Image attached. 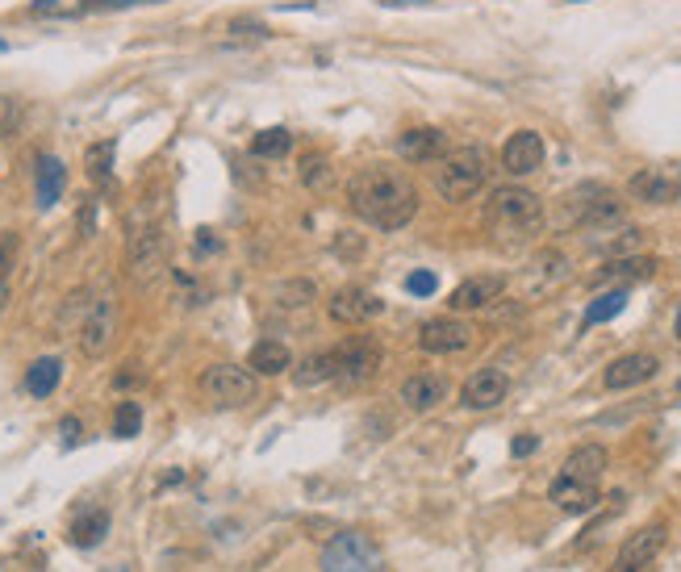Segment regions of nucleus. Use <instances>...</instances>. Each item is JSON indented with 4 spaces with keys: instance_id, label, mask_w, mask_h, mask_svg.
Segmentation results:
<instances>
[{
    "instance_id": "1",
    "label": "nucleus",
    "mask_w": 681,
    "mask_h": 572,
    "mask_svg": "<svg viewBox=\"0 0 681 572\" xmlns=\"http://www.w3.org/2000/svg\"><path fill=\"white\" fill-rule=\"evenodd\" d=\"M347 205L356 209L377 230H402L418 213V188L410 184L406 172L385 168V163H368L347 180Z\"/></svg>"
},
{
    "instance_id": "2",
    "label": "nucleus",
    "mask_w": 681,
    "mask_h": 572,
    "mask_svg": "<svg viewBox=\"0 0 681 572\" xmlns=\"http://www.w3.org/2000/svg\"><path fill=\"white\" fill-rule=\"evenodd\" d=\"M539 230H544V201L531 188H519V184L493 188L485 201V234L493 247L523 251L535 243Z\"/></svg>"
},
{
    "instance_id": "3",
    "label": "nucleus",
    "mask_w": 681,
    "mask_h": 572,
    "mask_svg": "<svg viewBox=\"0 0 681 572\" xmlns=\"http://www.w3.org/2000/svg\"><path fill=\"white\" fill-rule=\"evenodd\" d=\"M485 176H489V155L481 147H448V155L435 163V188L452 205L477 197L485 188Z\"/></svg>"
},
{
    "instance_id": "4",
    "label": "nucleus",
    "mask_w": 681,
    "mask_h": 572,
    "mask_svg": "<svg viewBox=\"0 0 681 572\" xmlns=\"http://www.w3.org/2000/svg\"><path fill=\"white\" fill-rule=\"evenodd\" d=\"M322 572H385V556L372 535L339 531L322 547Z\"/></svg>"
},
{
    "instance_id": "5",
    "label": "nucleus",
    "mask_w": 681,
    "mask_h": 572,
    "mask_svg": "<svg viewBox=\"0 0 681 572\" xmlns=\"http://www.w3.org/2000/svg\"><path fill=\"white\" fill-rule=\"evenodd\" d=\"M201 393L222 405V410H239V405L255 401L260 385H255V372L251 368H239V364H214L201 372Z\"/></svg>"
},
{
    "instance_id": "6",
    "label": "nucleus",
    "mask_w": 681,
    "mask_h": 572,
    "mask_svg": "<svg viewBox=\"0 0 681 572\" xmlns=\"http://www.w3.org/2000/svg\"><path fill=\"white\" fill-rule=\"evenodd\" d=\"M335 355H339V380L347 389L368 385L385 364V347L377 335H351L343 347H335Z\"/></svg>"
},
{
    "instance_id": "7",
    "label": "nucleus",
    "mask_w": 681,
    "mask_h": 572,
    "mask_svg": "<svg viewBox=\"0 0 681 572\" xmlns=\"http://www.w3.org/2000/svg\"><path fill=\"white\" fill-rule=\"evenodd\" d=\"M126 264H130L134 284H151L163 268H168V243H163V230H159V226H138V230L130 234Z\"/></svg>"
},
{
    "instance_id": "8",
    "label": "nucleus",
    "mask_w": 681,
    "mask_h": 572,
    "mask_svg": "<svg viewBox=\"0 0 681 572\" xmlns=\"http://www.w3.org/2000/svg\"><path fill=\"white\" fill-rule=\"evenodd\" d=\"M113 330H117V301L113 297H97L88 305L84 322L76 326V339H80V351L88 360H101L113 343Z\"/></svg>"
},
{
    "instance_id": "9",
    "label": "nucleus",
    "mask_w": 681,
    "mask_h": 572,
    "mask_svg": "<svg viewBox=\"0 0 681 572\" xmlns=\"http://www.w3.org/2000/svg\"><path fill=\"white\" fill-rule=\"evenodd\" d=\"M665 543H669V527H665V522H652V527L636 531L619 547V556H615V564H610V572H652L656 556L665 552Z\"/></svg>"
},
{
    "instance_id": "10",
    "label": "nucleus",
    "mask_w": 681,
    "mask_h": 572,
    "mask_svg": "<svg viewBox=\"0 0 681 572\" xmlns=\"http://www.w3.org/2000/svg\"><path fill=\"white\" fill-rule=\"evenodd\" d=\"M627 193L644 205H673L681 201V168H644L627 180Z\"/></svg>"
},
{
    "instance_id": "11",
    "label": "nucleus",
    "mask_w": 681,
    "mask_h": 572,
    "mask_svg": "<svg viewBox=\"0 0 681 572\" xmlns=\"http://www.w3.org/2000/svg\"><path fill=\"white\" fill-rule=\"evenodd\" d=\"M326 314H331L339 326H360V322H372V318H381L385 314V301L377 297V293H368V289H339L331 301H326Z\"/></svg>"
},
{
    "instance_id": "12",
    "label": "nucleus",
    "mask_w": 681,
    "mask_h": 572,
    "mask_svg": "<svg viewBox=\"0 0 681 572\" xmlns=\"http://www.w3.org/2000/svg\"><path fill=\"white\" fill-rule=\"evenodd\" d=\"M468 343H473V326L460 322V318H431L418 330V347L427 355H456Z\"/></svg>"
},
{
    "instance_id": "13",
    "label": "nucleus",
    "mask_w": 681,
    "mask_h": 572,
    "mask_svg": "<svg viewBox=\"0 0 681 572\" xmlns=\"http://www.w3.org/2000/svg\"><path fill=\"white\" fill-rule=\"evenodd\" d=\"M560 280H569V255L548 247L531 259V268H523V293L539 301V297H548Z\"/></svg>"
},
{
    "instance_id": "14",
    "label": "nucleus",
    "mask_w": 681,
    "mask_h": 572,
    "mask_svg": "<svg viewBox=\"0 0 681 572\" xmlns=\"http://www.w3.org/2000/svg\"><path fill=\"white\" fill-rule=\"evenodd\" d=\"M544 155H548L544 138H539L535 130H514L506 138V147H502V168L510 176H531V172L544 168Z\"/></svg>"
},
{
    "instance_id": "15",
    "label": "nucleus",
    "mask_w": 681,
    "mask_h": 572,
    "mask_svg": "<svg viewBox=\"0 0 681 572\" xmlns=\"http://www.w3.org/2000/svg\"><path fill=\"white\" fill-rule=\"evenodd\" d=\"M506 293V276H498V272H481V276H468L464 284H456V293H452V309L456 314H473V309H485V305H493Z\"/></svg>"
},
{
    "instance_id": "16",
    "label": "nucleus",
    "mask_w": 681,
    "mask_h": 572,
    "mask_svg": "<svg viewBox=\"0 0 681 572\" xmlns=\"http://www.w3.org/2000/svg\"><path fill=\"white\" fill-rule=\"evenodd\" d=\"M506 393H510L506 372H498V368H481V372H473V376L464 380L460 401L468 405V410H493V405L506 401Z\"/></svg>"
},
{
    "instance_id": "17",
    "label": "nucleus",
    "mask_w": 681,
    "mask_h": 572,
    "mask_svg": "<svg viewBox=\"0 0 681 572\" xmlns=\"http://www.w3.org/2000/svg\"><path fill=\"white\" fill-rule=\"evenodd\" d=\"M656 355H648V351H631V355H619L615 364L606 368V376H602V385L606 389H636V385H644V380H652L656 376Z\"/></svg>"
},
{
    "instance_id": "18",
    "label": "nucleus",
    "mask_w": 681,
    "mask_h": 572,
    "mask_svg": "<svg viewBox=\"0 0 681 572\" xmlns=\"http://www.w3.org/2000/svg\"><path fill=\"white\" fill-rule=\"evenodd\" d=\"M548 497L556 502V510H565V514H590L602 502V497H598V481H577V476H565V472L552 481Z\"/></svg>"
},
{
    "instance_id": "19",
    "label": "nucleus",
    "mask_w": 681,
    "mask_h": 572,
    "mask_svg": "<svg viewBox=\"0 0 681 572\" xmlns=\"http://www.w3.org/2000/svg\"><path fill=\"white\" fill-rule=\"evenodd\" d=\"M397 155L410 159V163H439L448 155V134L435 130V126H414L397 138Z\"/></svg>"
},
{
    "instance_id": "20",
    "label": "nucleus",
    "mask_w": 681,
    "mask_h": 572,
    "mask_svg": "<svg viewBox=\"0 0 681 572\" xmlns=\"http://www.w3.org/2000/svg\"><path fill=\"white\" fill-rule=\"evenodd\" d=\"M652 272H656V259L619 255V259H606V264L594 272V284H619V289H627V284H636V280H648Z\"/></svg>"
},
{
    "instance_id": "21",
    "label": "nucleus",
    "mask_w": 681,
    "mask_h": 572,
    "mask_svg": "<svg viewBox=\"0 0 681 572\" xmlns=\"http://www.w3.org/2000/svg\"><path fill=\"white\" fill-rule=\"evenodd\" d=\"M448 397V380L443 376H435V372H418V376H410L406 385H402V401L410 405V410H435V405Z\"/></svg>"
},
{
    "instance_id": "22",
    "label": "nucleus",
    "mask_w": 681,
    "mask_h": 572,
    "mask_svg": "<svg viewBox=\"0 0 681 572\" xmlns=\"http://www.w3.org/2000/svg\"><path fill=\"white\" fill-rule=\"evenodd\" d=\"M293 380L301 389H318V385H331L339 380V355L335 351H314L293 368Z\"/></svg>"
},
{
    "instance_id": "23",
    "label": "nucleus",
    "mask_w": 681,
    "mask_h": 572,
    "mask_svg": "<svg viewBox=\"0 0 681 572\" xmlns=\"http://www.w3.org/2000/svg\"><path fill=\"white\" fill-rule=\"evenodd\" d=\"M289 347L280 343V339H260L251 351H247V368L255 372V376H280V372H289Z\"/></svg>"
},
{
    "instance_id": "24",
    "label": "nucleus",
    "mask_w": 681,
    "mask_h": 572,
    "mask_svg": "<svg viewBox=\"0 0 681 572\" xmlns=\"http://www.w3.org/2000/svg\"><path fill=\"white\" fill-rule=\"evenodd\" d=\"M606 447L602 443H585V447H577L573 456L565 460V476H577V481H602V472H606Z\"/></svg>"
},
{
    "instance_id": "25",
    "label": "nucleus",
    "mask_w": 681,
    "mask_h": 572,
    "mask_svg": "<svg viewBox=\"0 0 681 572\" xmlns=\"http://www.w3.org/2000/svg\"><path fill=\"white\" fill-rule=\"evenodd\" d=\"M63 188H67L63 159L42 155V159H38V209H51V205L63 197Z\"/></svg>"
},
{
    "instance_id": "26",
    "label": "nucleus",
    "mask_w": 681,
    "mask_h": 572,
    "mask_svg": "<svg viewBox=\"0 0 681 572\" xmlns=\"http://www.w3.org/2000/svg\"><path fill=\"white\" fill-rule=\"evenodd\" d=\"M59 380H63V364L55 360V355H42V360H34L26 368V393L30 397H51L59 389Z\"/></svg>"
},
{
    "instance_id": "27",
    "label": "nucleus",
    "mask_w": 681,
    "mask_h": 572,
    "mask_svg": "<svg viewBox=\"0 0 681 572\" xmlns=\"http://www.w3.org/2000/svg\"><path fill=\"white\" fill-rule=\"evenodd\" d=\"M109 535V510H88L72 522V547L88 552V547H101Z\"/></svg>"
},
{
    "instance_id": "28",
    "label": "nucleus",
    "mask_w": 681,
    "mask_h": 572,
    "mask_svg": "<svg viewBox=\"0 0 681 572\" xmlns=\"http://www.w3.org/2000/svg\"><path fill=\"white\" fill-rule=\"evenodd\" d=\"M301 180H305V188H310V193H331V188H335L331 159H326V155H305V159H301Z\"/></svg>"
},
{
    "instance_id": "29",
    "label": "nucleus",
    "mask_w": 681,
    "mask_h": 572,
    "mask_svg": "<svg viewBox=\"0 0 681 572\" xmlns=\"http://www.w3.org/2000/svg\"><path fill=\"white\" fill-rule=\"evenodd\" d=\"M627 309V289H606L602 297L590 301V309H585V326H602L610 318H619Z\"/></svg>"
},
{
    "instance_id": "30",
    "label": "nucleus",
    "mask_w": 681,
    "mask_h": 572,
    "mask_svg": "<svg viewBox=\"0 0 681 572\" xmlns=\"http://www.w3.org/2000/svg\"><path fill=\"white\" fill-rule=\"evenodd\" d=\"M113 155H117V142L105 138V142H92V147L84 151V163H88V176L97 184H109L113 176Z\"/></svg>"
},
{
    "instance_id": "31",
    "label": "nucleus",
    "mask_w": 681,
    "mask_h": 572,
    "mask_svg": "<svg viewBox=\"0 0 681 572\" xmlns=\"http://www.w3.org/2000/svg\"><path fill=\"white\" fill-rule=\"evenodd\" d=\"M17 234L13 230H0V314L9 305V280H13V268H17Z\"/></svg>"
},
{
    "instance_id": "32",
    "label": "nucleus",
    "mask_w": 681,
    "mask_h": 572,
    "mask_svg": "<svg viewBox=\"0 0 681 572\" xmlns=\"http://www.w3.org/2000/svg\"><path fill=\"white\" fill-rule=\"evenodd\" d=\"M289 151H293V134L285 126H272L264 134H255V142H251V155H260V159H280Z\"/></svg>"
},
{
    "instance_id": "33",
    "label": "nucleus",
    "mask_w": 681,
    "mask_h": 572,
    "mask_svg": "<svg viewBox=\"0 0 681 572\" xmlns=\"http://www.w3.org/2000/svg\"><path fill=\"white\" fill-rule=\"evenodd\" d=\"M138 431H143V405L138 401H122L113 414V435L117 439H134Z\"/></svg>"
},
{
    "instance_id": "34",
    "label": "nucleus",
    "mask_w": 681,
    "mask_h": 572,
    "mask_svg": "<svg viewBox=\"0 0 681 572\" xmlns=\"http://www.w3.org/2000/svg\"><path fill=\"white\" fill-rule=\"evenodd\" d=\"M276 297H280V305H285V309H289V305L301 309V305L314 301V284H310V280H293V284H285V289H280Z\"/></svg>"
},
{
    "instance_id": "35",
    "label": "nucleus",
    "mask_w": 681,
    "mask_h": 572,
    "mask_svg": "<svg viewBox=\"0 0 681 572\" xmlns=\"http://www.w3.org/2000/svg\"><path fill=\"white\" fill-rule=\"evenodd\" d=\"M17 126H21V101L0 97V138H9Z\"/></svg>"
},
{
    "instance_id": "36",
    "label": "nucleus",
    "mask_w": 681,
    "mask_h": 572,
    "mask_svg": "<svg viewBox=\"0 0 681 572\" xmlns=\"http://www.w3.org/2000/svg\"><path fill=\"white\" fill-rule=\"evenodd\" d=\"M439 289V276L435 272H410L406 276V293H414V297H431Z\"/></svg>"
},
{
    "instance_id": "37",
    "label": "nucleus",
    "mask_w": 681,
    "mask_h": 572,
    "mask_svg": "<svg viewBox=\"0 0 681 572\" xmlns=\"http://www.w3.org/2000/svg\"><path fill=\"white\" fill-rule=\"evenodd\" d=\"M226 30H230L234 38H268V26H264V21H251V17H234Z\"/></svg>"
},
{
    "instance_id": "38",
    "label": "nucleus",
    "mask_w": 681,
    "mask_h": 572,
    "mask_svg": "<svg viewBox=\"0 0 681 572\" xmlns=\"http://www.w3.org/2000/svg\"><path fill=\"white\" fill-rule=\"evenodd\" d=\"M143 0H80V13H105V9H130Z\"/></svg>"
},
{
    "instance_id": "39",
    "label": "nucleus",
    "mask_w": 681,
    "mask_h": 572,
    "mask_svg": "<svg viewBox=\"0 0 681 572\" xmlns=\"http://www.w3.org/2000/svg\"><path fill=\"white\" fill-rule=\"evenodd\" d=\"M339 255L343 259H356V255H364V238H351L347 230L339 234Z\"/></svg>"
},
{
    "instance_id": "40",
    "label": "nucleus",
    "mask_w": 681,
    "mask_h": 572,
    "mask_svg": "<svg viewBox=\"0 0 681 572\" xmlns=\"http://www.w3.org/2000/svg\"><path fill=\"white\" fill-rule=\"evenodd\" d=\"M535 447H539V439H535V435H519V439L510 443V451H514V456H531Z\"/></svg>"
},
{
    "instance_id": "41",
    "label": "nucleus",
    "mask_w": 681,
    "mask_h": 572,
    "mask_svg": "<svg viewBox=\"0 0 681 572\" xmlns=\"http://www.w3.org/2000/svg\"><path fill=\"white\" fill-rule=\"evenodd\" d=\"M63 443H67V447L80 443V422H76V418H63Z\"/></svg>"
},
{
    "instance_id": "42",
    "label": "nucleus",
    "mask_w": 681,
    "mask_h": 572,
    "mask_svg": "<svg viewBox=\"0 0 681 572\" xmlns=\"http://www.w3.org/2000/svg\"><path fill=\"white\" fill-rule=\"evenodd\" d=\"M34 13H59V0H34Z\"/></svg>"
},
{
    "instance_id": "43",
    "label": "nucleus",
    "mask_w": 681,
    "mask_h": 572,
    "mask_svg": "<svg viewBox=\"0 0 681 572\" xmlns=\"http://www.w3.org/2000/svg\"><path fill=\"white\" fill-rule=\"evenodd\" d=\"M385 9H410V5H427V0H381Z\"/></svg>"
},
{
    "instance_id": "44",
    "label": "nucleus",
    "mask_w": 681,
    "mask_h": 572,
    "mask_svg": "<svg viewBox=\"0 0 681 572\" xmlns=\"http://www.w3.org/2000/svg\"><path fill=\"white\" fill-rule=\"evenodd\" d=\"M673 335L681 339V309H677V326H673Z\"/></svg>"
},
{
    "instance_id": "45",
    "label": "nucleus",
    "mask_w": 681,
    "mask_h": 572,
    "mask_svg": "<svg viewBox=\"0 0 681 572\" xmlns=\"http://www.w3.org/2000/svg\"><path fill=\"white\" fill-rule=\"evenodd\" d=\"M5 51H9V42H5V38H0V55H5Z\"/></svg>"
}]
</instances>
